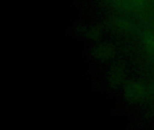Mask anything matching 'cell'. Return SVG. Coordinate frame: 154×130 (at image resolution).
<instances>
[{
    "label": "cell",
    "instance_id": "obj_1",
    "mask_svg": "<svg viewBox=\"0 0 154 130\" xmlns=\"http://www.w3.org/2000/svg\"><path fill=\"white\" fill-rule=\"evenodd\" d=\"M125 94L129 99L134 100H140L147 95V89L141 83H132L125 89Z\"/></svg>",
    "mask_w": 154,
    "mask_h": 130
},
{
    "label": "cell",
    "instance_id": "obj_2",
    "mask_svg": "<svg viewBox=\"0 0 154 130\" xmlns=\"http://www.w3.org/2000/svg\"><path fill=\"white\" fill-rule=\"evenodd\" d=\"M143 44L147 52H149L152 54H154V35L150 34L145 36L143 39Z\"/></svg>",
    "mask_w": 154,
    "mask_h": 130
},
{
    "label": "cell",
    "instance_id": "obj_3",
    "mask_svg": "<svg viewBox=\"0 0 154 130\" xmlns=\"http://www.w3.org/2000/svg\"><path fill=\"white\" fill-rule=\"evenodd\" d=\"M134 5H136V6H140V5H143L147 0H132Z\"/></svg>",
    "mask_w": 154,
    "mask_h": 130
}]
</instances>
